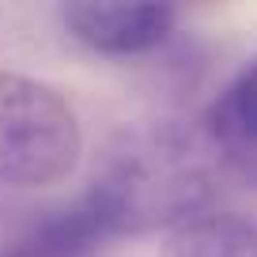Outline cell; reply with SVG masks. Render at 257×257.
<instances>
[{
	"label": "cell",
	"mask_w": 257,
	"mask_h": 257,
	"mask_svg": "<svg viewBox=\"0 0 257 257\" xmlns=\"http://www.w3.org/2000/svg\"><path fill=\"white\" fill-rule=\"evenodd\" d=\"M227 178L208 133L185 121H148L110 148L80 204L106 238L178 231L212 212Z\"/></svg>",
	"instance_id": "cell-1"
},
{
	"label": "cell",
	"mask_w": 257,
	"mask_h": 257,
	"mask_svg": "<svg viewBox=\"0 0 257 257\" xmlns=\"http://www.w3.org/2000/svg\"><path fill=\"white\" fill-rule=\"evenodd\" d=\"M83 163V125L72 98L46 80L0 68V185L53 189Z\"/></svg>",
	"instance_id": "cell-2"
},
{
	"label": "cell",
	"mask_w": 257,
	"mask_h": 257,
	"mask_svg": "<svg viewBox=\"0 0 257 257\" xmlns=\"http://www.w3.org/2000/svg\"><path fill=\"white\" fill-rule=\"evenodd\" d=\"M61 27L80 49L95 57H148L170 42L178 31V8L170 4H106L76 0L61 4Z\"/></svg>",
	"instance_id": "cell-3"
},
{
	"label": "cell",
	"mask_w": 257,
	"mask_h": 257,
	"mask_svg": "<svg viewBox=\"0 0 257 257\" xmlns=\"http://www.w3.org/2000/svg\"><path fill=\"white\" fill-rule=\"evenodd\" d=\"M204 133L223 170L257 193V57L216 95L204 113Z\"/></svg>",
	"instance_id": "cell-4"
},
{
	"label": "cell",
	"mask_w": 257,
	"mask_h": 257,
	"mask_svg": "<svg viewBox=\"0 0 257 257\" xmlns=\"http://www.w3.org/2000/svg\"><path fill=\"white\" fill-rule=\"evenodd\" d=\"M159 257H257V212H208L170 231Z\"/></svg>",
	"instance_id": "cell-5"
},
{
	"label": "cell",
	"mask_w": 257,
	"mask_h": 257,
	"mask_svg": "<svg viewBox=\"0 0 257 257\" xmlns=\"http://www.w3.org/2000/svg\"><path fill=\"white\" fill-rule=\"evenodd\" d=\"M106 242L110 238L102 234V227L76 201L72 208L27 227L19 238H12L0 249V257H98Z\"/></svg>",
	"instance_id": "cell-6"
}]
</instances>
